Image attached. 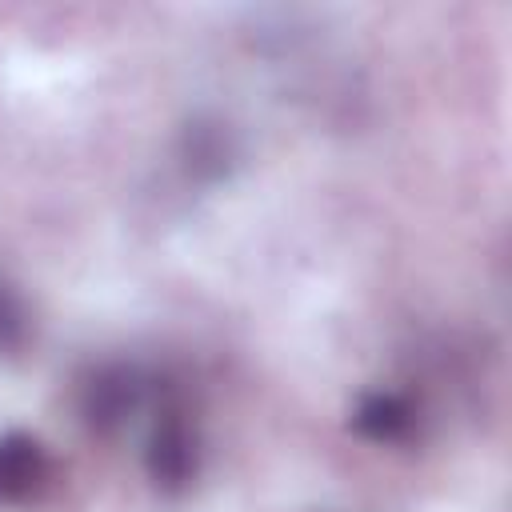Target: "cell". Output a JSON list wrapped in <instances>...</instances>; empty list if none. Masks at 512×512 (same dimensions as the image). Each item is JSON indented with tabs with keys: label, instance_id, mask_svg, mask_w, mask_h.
Instances as JSON below:
<instances>
[{
	"label": "cell",
	"instance_id": "2",
	"mask_svg": "<svg viewBox=\"0 0 512 512\" xmlns=\"http://www.w3.org/2000/svg\"><path fill=\"white\" fill-rule=\"evenodd\" d=\"M76 404H80V420L92 436H116L148 404V376L136 364L108 360L84 376Z\"/></svg>",
	"mask_w": 512,
	"mask_h": 512
},
{
	"label": "cell",
	"instance_id": "6",
	"mask_svg": "<svg viewBox=\"0 0 512 512\" xmlns=\"http://www.w3.org/2000/svg\"><path fill=\"white\" fill-rule=\"evenodd\" d=\"M28 340V312H24V300L0 284V352H16L20 344Z\"/></svg>",
	"mask_w": 512,
	"mask_h": 512
},
{
	"label": "cell",
	"instance_id": "1",
	"mask_svg": "<svg viewBox=\"0 0 512 512\" xmlns=\"http://www.w3.org/2000/svg\"><path fill=\"white\" fill-rule=\"evenodd\" d=\"M144 468L160 492H184L200 472V432L176 396L160 400L152 416L148 444H144Z\"/></svg>",
	"mask_w": 512,
	"mask_h": 512
},
{
	"label": "cell",
	"instance_id": "3",
	"mask_svg": "<svg viewBox=\"0 0 512 512\" xmlns=\"http://www.w3.org/2000/svg\"><path fill=\"white\" fill-rule=\"evenodd\" d=\"M52 480V460L32 432L0 436V504H28Z\"/></svg>",
	"mask_w": 512,
	"mask_h": 512
},
{
	"label": "cell",
	"instance_id": "4",
	"mask_svg": "<svg viewBox=\"0 0 512 512\" xmlns=\"http://www.w3.org/2000/svg\"><path fill=\"white\" fill-rule=\"evenodd\" d=\"M352 432L372 444H400L416 432V404L404 392H364L352 404Z\"/></svg>",
	"mask_w": 512,
	"mask_h": 512
},
{
	"label": "cell",
	"instance_id": "5",
	"mask_svg": "<svg viewBox=\"0 0 512 512\" xmlns=\"http://www.w3.org/2000/svg\"><path fill=\"white\" fill-rule=\"evenodd\" d=\"M228 156H232V148H228V136H224L220 124H204V120L188 124V132H184V164L196 176H220Z\"/></svg>",
	"mask_w": 512,
	"mask_h": 512
}]
</instances>
